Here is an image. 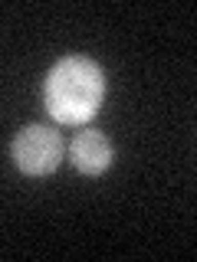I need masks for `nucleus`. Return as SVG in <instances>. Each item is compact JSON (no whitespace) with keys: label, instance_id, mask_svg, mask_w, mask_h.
<instances>
[{"label":"nucleus","instance_id":"1","mask_svg":"<svg viewBox=\"0 0 197 262\" xmlns=\"http://www.w3.org/2000/svg\"><path fill=\"white\" fill-rule=\"evenodd\" d=\"M105 98V72L89 56H63L43 82V108L56 125L86 128Z\"/></svg>","mask_w":197,"mask_h":262},{"label":"nucleus","instance_id":"3","mask_svg":"<svg viewBox=\"0 0 197 262\" xmlns=\"http://www.w3.org/2000/svg\"><path fill=\"white\" fill-rule=\"evenodd\" d=\"M112 141L95 128H82L69 141V164L79 170L82 177H102L112 167Z\"/></svg>","mask_w":197,"mask_h":262},{"label":"nucleus","instance_id":"2","mask_svg":"<svg viewBox=\"0 0 197 262\" xmlns=\"http://www.w3.org/2000/svg\"><path fill=\"white\" fill-rule=\"evenodd\" d=\"M10 158L27 177H49L66 158V141L49 125H27L16 131L10 144Z\"/></svg>","mask_w":197,"mask_h":262}]
</instances>
